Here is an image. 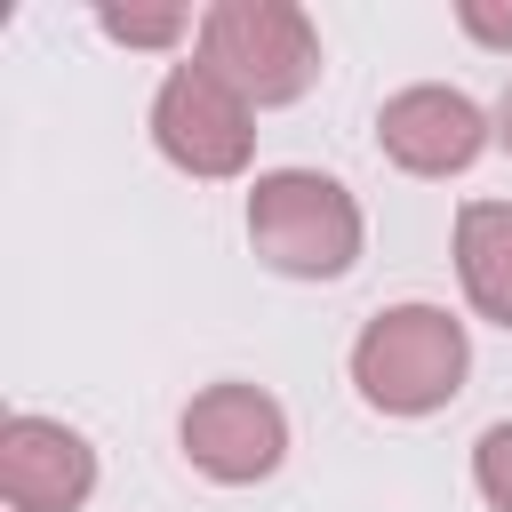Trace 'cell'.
Wrapping results in <instances>:
<instances>
[{"label":"cell","instance_id":"cell-1","mask_svg":"<svg viewBox=\"0 0 512 512\" xmlns=\"http://www.w3.org/2000/svg\"><path fill=\"white\" fill-rule=\"evenodd\" d=\"M472 376V336L440 304H384L352 336V392L376 416H432L464 392Z\"/></svg>","mask_w":512,"mask_h":512},{"label":"cell","instance_id":"cell-2","mask_svg":"<svg viewBox=\"0 0 512 512\" xmlns=\"http://www.w3.org/2000/svg\"><path fill=\"white\" fill-rule=\"evenodd\" d=\"M360 200L320 168H264L248 184V248L280 280H344L360 264Z\"/></svg>","mask_w":512,"mask_h":512},{"label":"cell","instance_id":"cell-3","mask_svg":"<svg viewBox=\"0 0 512 512\" xmlns=\"http://www.w3.org/2000/svg\"><path fill=\"white\" fill-rule=\"evenodd\" d=\"M200 64L248 104H296L320 80V32L296 0H216L200 16Z\"/></svg>","mask_w":512,"mask_h":512},{"label":"cell","instance_id":"cell-4","mask_svg":"<svg viewBox=\"0 0 512 512\" xmlns=\"http://www.w3.org/2000/svg\"><path fill=\"white\" fill-rule=\"evenodd\" d=\"M152 144H160L168 168H184V176H200V184H224V176H240L248 152H256V104L232 96V88L192 56V64H176V72L160 80V96H152Z\"/></svg>","mask_w":512,"mask_h":512},{"label":"cell","instance_id":"cell-5","mask_svg":"<svg viewBox=\"0 0 512 512\" xmlns=\"http://www.w3.org/2000/svg\"><path fill=\"white\" fill-rule=\"evenodd\" d=\"M176 440L192 456V472H208L216 488H248V480H272L280 456H288V416L264 384H208L184 400L176 416Z\"/></svg>","mask_w":512,"mask_h":512},{"label":"cell","instance_id":"cell-6","mask_svg":"<svg viewBox=\"0 0 512 512\" xmlns=\"http://www.w3.org/2000/svg\"><path fill=\"white\" fill-rule=\"evenodd\" d=\"M488 136H496L488 112L464 88H440V80L400 88V96L376 104V152L392 168H408V176H464L488 152Z\"/></svg>","mask_w":512,"mask_h":512},{"label":"cell","instance_id":"cell-7","mask_svg":"<svg viewBox=\"0 0 512 512\" xmlns=\"http://www.w3.org/2000/svg\"><path fill=\"white\" fill-rule=\"evenodd\" d=\"M0 496L8 512H80L96 496V448L56 416L16 408L0 424Z\"/></svg>","mask_w":512,"mask_h":512},{"label":"cell","instance_id":"cell-8","mask_svg":"<svg viewBox=\"0 0 512 512\" xmlns=\"http://www.w3.org/2000/svg\"><path fill=\"white\" fill-rule=\"evenodd\" d=\"M456 280L480 320L512 328V200H464L456 208Z\"/></svg>","mask_w":512,"mask_h":512},{"label":"cell","instance_id":"cell-9","mask_svg":"<svg viewBox=\"0 0 512 512\" xmlns=\"http://www.w3.org/2000/svg\"><path fill=\"white\" fill-rule=\"evenodd\" d=\"M96 32L120 48H176L192 32V16L184 8H96Z\"/></svg>","mask_w":512,"mask_h":512},{"label":"cell","instance_id":"cell-10","mask_svg":"<svg viewBox=\"0 0 512 512\" xmlns=\"http://www.w3.org/2000/svg\"><path fill=\"white\" fill-rule=\"evenodd\" d=\"M472 488L488 496V512H512V416L472 440Z\"/></svg>","mask_w":512,"mask_h":512},{"label":"cell","instance_id":"cell-11","mask_svg":"<svg viewBox=\"0 0 512 512\" xmlns=\"http://www.w3.org/2000/svg\"><path fill=\"white\" fill-rule=\"evenodd\" d=\"M456 24L480 48H512V8H496V0H456Z\"/></svg>","mask_w":512,"mask_h":512},{"label":"cell","instance_id":"cell-12","mask_svg":"<svg viewBox=\"0 0 512 512\" xmlns=\"http://www.w3.org/2000/svg\"><path fill=\"white\" fill-rule=\"evenodd\" d=\"M496 136L512 144V88H504V104H496Z\"/></svg>","mask_w":512,"mask_h":512}]
</instances>
